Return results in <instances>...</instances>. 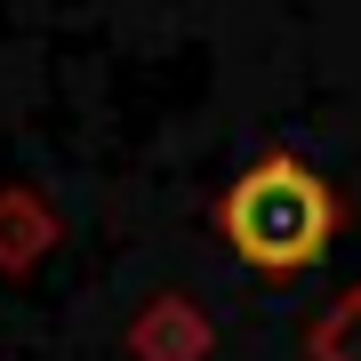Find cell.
<instances>
[{
    "label": "cell",
    "instance_id": "cell-1",
    "mask_svg": "<svg viewBox=\"0 0 361 361\" xmlns=\"http://www.w3.org/2000/svg\"><path fill=\"white\" fill-rule=\"evenodd\" d=\"M337 225H345L337 193H329L297 153H257V161L217 193V233H225V249H233L249 273H265V281L305 273V265L337 241Z\"/></svg>",
    "mask_w": 361,
    "mask_h": 361
},
{
    "label": "cell",
    "instance_id": "cell-2",
    "mask_svg": "<svg viewBox=\"0 0 361 361\" xmlns=\"http://www.w3.org/2000/svg\"><path fill=\"white\" fill-rule=\"evenodd\" d=\"M129 353H137V361H209V313L193 305V297L161 289L153 305L137 313V329H129Z\"/></svg>",
    "mask_w": 361,
    "mask_h": 361
},
{
    "label": "cell",
    "instance_id": "cell-3",
    "mask_svg": "<svg viewBox=\"0 0 361 361\" xmlns=\"http://www.w3.org/2000/svg\"><path fill=\"white\" fill-rule=\"evenodd\" d=\"M49 241H56L49 201H40L32 185H8V193H0V265H8V273H32Z\"/></svg>",
    "mask_w": 361,
    "mask_h": 361
},
{
    "label": "cell",
    "instance_id": "cell-4",
    "mask_svg": "<svg viewBox=\"0 0 361 361\" xmlns=\"http://www.w3.org/2000/svg\"><path fill=\"white\" fill-rule=\"evenodd\" d=\"M305 353H313V361H361V281H353L345 297H337L322 322H313Z\"/></svg>",
    "mask_w": 361,
    "mask_h": 361
}]
</instances>
